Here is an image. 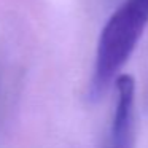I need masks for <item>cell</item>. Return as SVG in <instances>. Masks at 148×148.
<instances>
[{
    "mask_svg": "<svg viewBox=\"0 0 148 148\" xmlns=\"http://www.w3.org/2000/svg\"><path fill=\"white\" fill-rule=\"evenodd\" d=\"M148 26V0H124L100 32L94 59L91 97L97 99L119 77Z\"/></svg>",
    "mask_w": 148,
    "mask_h": 148,
    "instance_id": "1",
    "label": "cell"
},
{
    "mask_svg": "<svg viewBox=\"0 0 148 148\" xmlns=\"http://www.w3.org/2000/svg\"><path fill=\"white\" fill-rule=\"evenodd\" d=\"M115 84L116 100L103 148H134L135 81L131 75H119Z\"/></svg>",
    "mask_w": 148,
    "mask_h": 148,
    "instance_id": "2",
    "label": "cell"
}]
</instances>
